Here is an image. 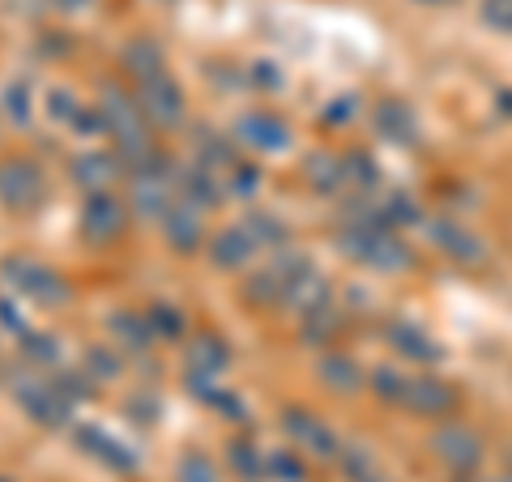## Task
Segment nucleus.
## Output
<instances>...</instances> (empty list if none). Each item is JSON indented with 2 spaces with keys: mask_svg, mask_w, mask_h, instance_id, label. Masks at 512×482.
<instances>
[{
  "mask_svg": "<svg viewBox=\"0 0 512 482\" xmlns=\"http://www.w3.org/2000/svg\"><path fill=\"white\" fill-rule=\"evenodd\" d=\"M141 111H146V120L163 124V128L180 124L184 120V94H180V86H175L167 73L146 77V82H141Z\"/></svg>",
  "mask_w": 512,
  "mask_h": 482,
  "instance_id": "1",
  "label": "nucleus"
},
{
  "mask_svg": "<svg viewBox=\"0 0 512 482\" xmlns=\"http://www.w3.org/2000/svg\"><path fill=\"white\" fill-rule=\"evenodd\" d=\"M43 197V175L30 163H5L0 167V201L13 210H30Z\"/></svg>",
  "mask_w": 512,
  "mask_h": 482,
  "instance_id": "2",
  "label": "nucleus"
},
{
  "mask_svg": "<svg viewBox=\"0 0 512 482\" xmlns=\"http://www.w3.org/2000/svg\"><path fill=\"white\" fill-rule=\"evenodd\" d=\"M239 137H244V146L261 150V154H282L291 146V128L278 116H269V111H252V116L239 120Z\"/></svg>",
  "mask_w": 512,
  "mask_h": 482,
  "instance_id": "3",
  "label": "nucleus"
},
{
  "mask_svg": "<svg viewBox=\"0 0 512 482\" xmlns=\"http://www.w3.org/2000/svg\"><path fill=\"white\" fill-rule=\"evenodd\" d=\"M82 231L90 239H99V244H111L124 231V205L116 197H107V192H94L82 210Z\"/></svg>",
  "mask_w": 512,
  "mask_h": 482,
  "instance_id": "4",
  "label": "nucleus"
},
{
  "mask_svg": "<svg viewBox=\"0 0 512 482\" xmlns=\"http://www.w3.org/2000/svg\"><path fill=\"white\" fill-rule=\"evenodd\" d=\"M402 401L414 414H444V410L457 406V393L436 376H414V380H406Z\"/></svg>",
  "mask_w": 512,
  "mask_h": 482,
  "instance_id": "5",
  "label": "nucleus"
},
{
  "mask_svg": "<svg viewBox=\"0 0 512 482\" xmlns=\"http://www.w3.org/2000/svg\"><path fill=\"white\" fill-rule=\"evenodd\" d=\"M22 401H26V410L35 414L39 423H64V414H69V401L60 397V389H52V380L22 384Z\"/></svg>",
  "mask_w": 512,
  "mask_h": 482,
  "instance_id": "6",
  "label": "nucleus"
},
{
  "mask_svg": "<svg viewBox=\"0 0 512 482\" xmlns=\"http://www.w3.org/2000/svg\"><path fill=\"white\" fill-rule=\"evenodd\" d=\"M436 453L453 465V470H474L478 457H483V448H478V440L470 436V431H461V427H448L436 436Z\"/></svg>",
  "mask_w": 512,
  "mask_h": 482,
  "instance_id": "7",
  "label": "nucleus"
},
{
  "mask_svg": "<svg viewBox=\"0 0 512 482\" xmlns=\"http://www.w3.org/2000/svg\"><path fill=\"white\" fill-rule=\"evenodd\" d=\"M9 282L22 286L26 295H39V299H64V286L56 278V269H43V265H9Z\"/></svg>",
  "mask_w": 512,
  "mask_h": 482,
  "instance_id": "8",
  "label": "nucleus"
},
{
  "mask_svg": "<svg viewBox=\"0 0 512 482\" xmlns=\"http://www.w3.org/2000/svg\"><path fill=\"white\" fill-rule=\"evenodd\" d=\"M436 231L440 239L436 244L448 252V256H457V261H466V265H474V261H483V244L470 235V231H461V227H453V222H436Z\"/></svg>",
  "mask_w": 512,
  "mask_h": 482,
  "instance_id": "9",
  "label": "nucleus"
},
{
  "mask_svg": "<svg viewBox=\"0 0 512 482\" xmlns=\"http://www.w3.org/2000/svg\"><path fill=\"white\" fill-rule=\"evenodd\" d=\"M163 231H167V239L175 248H197V239H201V222H197V214H188V205H175V210H167L163 214Z\"/></svg>",
  "mask_w": 512,
  "mask_h": 482,
  "instance_id": "10",
  "label": "nucleus"
},
{
  "mask_svg": "<svg viewBox=\"0 0 512 482\" xmlns=\"http://www.w3.org/2000/svg\"><path fill=\"white\" fill-rule=\"evenodd\" d=\"M124 64L141 77V82H146V77L163 73V52H158V47H154L150 39H133V43L124 47Z\"/></svg>",
  "mask_w": 512,
  "mask_h": 482,
  "instance_id": "11",
  "label": "nucleus"
},
{
  "mask_svg": "<svg viewBox=\"0 0 512 482\" xmlns=\"http://www.w3.org/2000/svg\"><path fill=\"white\" fill-rule=\"evenodd\" d=\"M286 431H295L299 440H308V448H312V453H325V457L333 453V436H329V431L320 427L316 419H308V414H303V410L286 414Z\"/></svg>",
  "mask_w": 512,
  "mask_h": 482,
  "instance_id": "12",
  "label": "nucleus"
},
{
  "mask_svg": "<svg viewBox=\"0 0 512 482\" xmlns=\"http://www.w3.org/2000/svg\"><path fill=\"white\" fill-rule=\"evenodd\" d=\"M116 167H120V163H116L111 154H86V158H77V180L103 192L111 180H116Z\"/></svg>",
  "mask_w": 512,
  "mask_h": 482,
  "instance_id": "13",
  "label": "nucleus"
},
{
  "mask_svg": "<svg viewBox=\"0 0 512 482\" xmlns=\"http://www.w3.org/2000/svg\"><path fill=\"white\" fill-rule=\"evenodd\" d=\"M222 363H227V346L222 342H214V337L192 342V376H218Z\"/></svg>",
  "mask_w": 512,
  "mask_h": 482,
  "instance_id": "14",
  "label": "nucleus"
},
{
  "mask_svg": "<svg viewBox=\"0 0 512 482\" xmlns=\"http://www.w3.org/2000/svg\"><path fill=\"white\" fill-rule=\"evenodd\" d=\"M252 239H248V231H227V235H218L214 239V261L218 265H244L248 256H252Z\"/></svg>",
  "mask_w": 512,
  "mask_h": 482,
  "instance_id": "15",
  "label": "nucleus"
},
{
  "mask_svg": "<svg viewBox=\"0 0 512 482\" xmlns=\"http://www.w3.org/2000/svg\"><path fill=\"white\" fill-rule=\"evenodd\" d=\"M389 337L397 342V350H406V355H414V359H436L440 350L431 346V337L427 333H419L414 325H393L389 329Z\"/></svg>",
  "mask_w": 512,
  "mask_h": 482,
  "instance_id": "16",
  "label": "nucleus"
},
{
  "mask_svg": "<svg viewBox=\"0 0 512 482\" xmlns=\"http://www.w3.org/2000/svg\"><path fill=\"white\" fill-rule=\"evenodd\" d=\"M376 120H380L384 133H393L397 141H414V116H410L402 103H384ZM393 137H389V141H393Z\"/></svg>",
  "mask_w": 512,
  "mask_h": 482,
  "instance_id": "17",
  "label": "nucleus"
},
{
  "mask_svg": "<svg viewBox=\"0 0 512 482\" xmlns=\"http://www.w3.org/2000/svg\"><path fill=\"white\" fill-rule=\"evenodd\" d=\"M320 372H325V380L333 384V389H342V393L359 389V367L350 359H325V363H320Z\"/></svg>",
  "mask_w": 512,
  "mask_h": 482,
  "instance_id": "18",
  "label": "nucleus"
},
{
  "mask_svg": "<svg viewBox=\"0 0 512 482\" xmlns=\"http://www.w3.org/2000/svg\"><path fill=\"white\" fill-rule=\"evenodd\" d=\"M5 111H9L13 124H26V120H30V90H26V82H9V90H5Z\"/></svg>",
  "mask_w": 512,
  "mask_h": 482,
  "instance_id": "19",
  "label": "nucleus"
},
{
  "mask_svg": "<svg viewBox=\"0 0 512 482\" xmlns=\"http://www.w3.org/2000/svg\"><path fill=\"white\" fill-rule=\"evenodd\" d=\"M180 482H218L214 461L205 457V453H192V457L180 465Z\"/></svg>",
  "mask_w": 512,
  "mask_h": 482,
  "instance_id": "20",
  "label": "nucleus"
},
{
  "mask_svg": "<svg viewBox=\"0 0 512 482\" xmlns=\"http://www.w3.org/2000/svg\"><path fill=\"white\" fill-rule=\"evenodd\" d=\"M483 18H487L491 26H500V30H512V0H487Z\"/></svg>",
  "mask_w": 512,
  "mask_h": 482,
  "instance_id": "21",
  "label": "nucleus"
},
{
  "mask_svg": "<svg viewBox=\"0 0 512 482\" xmlns=\"http://www.w3.org/2000/svg\"><path fill=\"white\" fill-rule=\"evenodd\" d=\"M269 465H274V470L282 474V482H299V478H303L299 461H295V457H286V453H274V457H269Z\"/></svg>",
  "mask_w": 512,
  "mask_h": 482,
  "instance_id": "22",
  "label": "nucleus"
},
{
  "mask_svg": "<svg viewBox=\"0 0 512 482\" xmlns=\"http://www.w3.org/2000/svg\"><path fill=\"white\" fill-rule=\"evenodd\" d=\"M56 5H60V9H86L90 0H56Z\"/></svg>",
  "mask_w": 512,
  "mask_h": 482,
  "instance_id": "23",
  "label": "nucleus"
},
{
  "mask_svg": "<svg viewBox=\"0 0 512 482\" xmlns=\"http://www.w3.org/2000/svg\"><path fill=\"white\" fill-rule=\"evenodd\" d=\"M504 482H512V478H504Z\"/></svg>",
  "mask_w": 512,
  "mask_h": 482,
  "instance_id": "24",
  "label": "nucleus"
}]
</instances>
